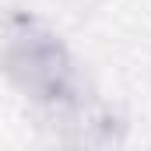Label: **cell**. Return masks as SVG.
I'll use <instances>...</instances> for the list:
<instances>
[{"instance_id":"6da1fadb","label":"cell","mask_w":151,"mask_h":151,"mask_svg":"<svg viewBox=\"0 0 151 151\" xmlns=\"http://www.w3.org/2000/svg\"><path fill=\"white\" fill-rule=\"evenodd\" d=\"M4 70L35 102H63L74 84L70 56L63 42L32 18H21L14 25L4 49Z\"/></svg>"}]
</instances>
